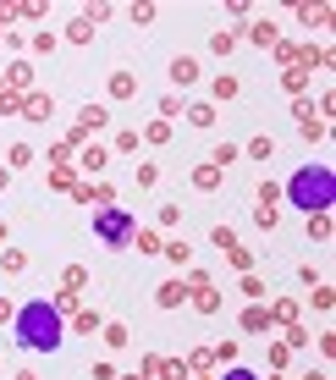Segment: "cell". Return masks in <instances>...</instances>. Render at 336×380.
<instances>
[{"instance_id":"cell-33","label":"cell","mask_w":336,"mask_h":380,"mask_svg":"<svg viewBox=\"0 0 336 380\" xmlns=\"http://www.w3.org/2000/svg\"><path fill=\"white\" fill-rule=\"evenodd\" d=\"M105 160H110V154L99 149V144H94V149H83V165H88V171H105Z\"/></svg>"},{"instance_id":"cell-39","label":"cell","mask_w":336,"mask_h":380,"mask_svg":"<svg viewBox=\"0 0 336 380\" xmlns=\"http://www.w3.org/2000/svg\"><path fill=\"white\" fill-rule=\"evenodd\" d=\"M160 116H166V122H171V116H182V99H176V94H166V99H160Z\"/></svg>"},{"instance_id":"cell-43","label":"cell","mask_w":336,"mask_h":380,"mask_svg":"<svg viewBox=\"0 0 336 380\" xmlns=\"http://www.w3.org/2000/svg\"><path fill=\"white\" fill-rule=\"evenodd\" d=\"M0 39H6V28H0Z\"/></svg>"},{"instance_id":"cell-16","label":"cell","mask_w":336,"mask_h":380,"mask_svg":"<svg viewBox=\"0 0 336 380\" xmlns=\"http://www.w3.org/2000/svg\"><path fill=\"white\" fill-rule=\"evenodd\" d=\"M210 50H215V56H232V50H237V33H232V28H215V33H210Z\"/></svg>"},{"instance_id":"cell-12","label":"cell","mask_w":336,"mask_h":380,"mask_svg":"<svg viewBox=\"0 0 336 380\" xmlns=\"http://www.w3.org/2000/svg\"><path fill=\"white\" fill-rule=\"evenodd\" d=\"M127 248H138V254H160V248H166V242H160V231L138 226V231H133V242H127Z\"/></svg>"},{"instance_id":"cell-15","label":"cell","mask_w":336,"mask_h":380,"mask_svg":"<svg viewBox=\"0 0 336 380\" xmlns=\"http://www.w3.org/2000/svg\"><path fill=\"white\" fill-rule=\"evenodd\" d=\"M243 331H253V336H259V331H270V308H264V304H253L249 314H243Z\"/></svg>"},{"instance_id":"cell-18","label":"cell","mask_w":336,"mask_h":380,"mask_svg":"<svg viewBox=\"0 0 336 380\" xmlns=\"http://www.w3.org/2000/svg\"><path fill=\"white\" fill-rule=\"evenodd\" d=\"M249 154H253V160H270V154H276V138H270V133H253V138H249Z\"/></svg>"},{"instance_id":"cell-6","label":"cell","mask_w":336,"mask_h":380,"mask_svg":"<svg viewBox=\"0 0 336 380\" xmlns=\"http://www.w3.org/2000/svg\"><path fill=\"white\" fill-rule=\"evenodd\" d=\"M171 83H176V88H193V83H199V61H193V56H176V61H171Z\"/></svg>"},{"instance_id":"cell-29","label":"cell","mask_w":336,"mask_h":380,"mask_svg":"<svg viewBox=\"0 0 336 380\" xmlns=\"http://www.w3.org/2000/svg\"><path fill=\"white\" fill-rule=\"evenodd\" d=\"M253 44L270 50V44H276V22H253Z\"/></svg>"},{"instance_id":"cell-7","label":"cell","mask_w":336,"mask_h":380,"mask_svg":"<svg viewBox=\"0 0 336 380\" xmlns=\"http://www.w3.org/2000/svg\"><path fill=\"white\" fill-rule=\"evenodd\" d=\"M105 122H110V110H105V105H83V110H78V133H99Z\"/></svg>"},{"instance_id":"cell-40","label":"cell","mask_w":336,"mask_h":380,"mask_svg":"<svg viewBox=\"0 0 336 380\" xmlns=\"http://www.w3.org/2000/svg\"><path fill=\"white\" fill-rule=\"evenodd\" d=\"M221 380H259V375H253V370H243V364H232V370H226Z\"/></svg>"},{"instance_id":"cell-22","label":"cell","mask_w":336,"mask_h":380,"mask_svg":"<svg viewBox=\"0 0 336 380\" xmlns=\"http://www.w3.org/2000/svg\"><path fill=\"white\" fill-rule=\"evenodd\" d=\"M99 336H105V347H127V342H133L127 325H99Z\"/></svg>"},{"instance_id":"cell-24","label":"cell","mask_w":336,"mask_h":380,"mask_svg":"<svg viewBox=\"0 0 336 380\" xmlns=\"http://www.w3.org/2000/svg\"><path fill=\"white\" fill-rule=\"evenodd\" d=\"M309 237H320V242L331 237V210H320V215H309Z\"/></svg>"},{"instance_id":"cell-42","label":"cell","mask_w":336,"mask_h":380,"mask_svg":"<svg viewBox=\"0 0 336 380\" xmlns=\"http://www.w3.org/2000/svg\"><path fill=\"white\" fill-rule=\"evenodd\" d=\"M17 380H39V375H33V370H17Z\"/></svg>"},{"instance_id":"cell-4","label":"cell","mask_w":336,"mask_h":380,"mask_svg":"<svg viewBox=\"0 0 336 380\" xmlns=\"http://www.w3.org/2000/svg\"><path fill=\"white\" fill-rule=\"evenodd\" d=\"M6 94H17V99L33 94V67H28V61H11V67H6Z\"/></svg>"},{"instance_id":"cell-28","label":"cell","mask_w":336,"mask_h":380,"mask_svg":"<svg viewBox=\"0 0 336 380\" xmlns=\"http://www.w3.org/2000/svg\"><path fill=\"white\" fill-rule=\"evenodd\" d=\"M72 325H78V331H83V336H94V331H99V325H105V320H99V308H83V314H78V320H72Z\"/></svg>"},{"instance_id":"cell-13","label":"cell","mask_w":336,"mask_h":380,"mask_svg":"<svg viewBox=\"0 0 336 380\" xmlns=\"http://www.w3.org/2000/svg\"><path fill=\"white\" fill-rule=\"evenodd\" d=\"M138 94V77L133 72H110V99H133Z\"/></svg>"},{"instance_id":"cell-30","label":"cell","mask_w":336,"mask_h":380,"mask_svg":"<svg viewBox=\"0 0 336 380\" xmlns=\"http://www.w3.org/2000/svg\"><path fill=\"white\" fill-rule=\"evenodd\" d=\"M237 94H243L237 77H215V99H237Z\"/></svg>"},{"instance_id":"cell-20","label":"cell","mask_w":336,"mask_h":380,"mask_svg":"<svg viewBox=\"0 0 336 380\" xmlns=\"http://www.w3.org/2000/svg\"><path fill=\"white\" fill-rule=\"evenodd\" d=\"M210 242H215L221 254H232V248H243V242H237V231H232V226H215V231H210Z\"/></svg>"},{"instance_id":"cell-5","label":"cell","mask_w":336,"mask_h":380,"mask_svg":"<svg viewBox=\"0 0 336 380\" xmlns=\"http://www.w3.org/2000/svg\"><path fill=\"white\" fill-rule=\"evenodd\" d=\"M22 122H50V94H22Z\"/></svg>"},{"instance_id":"cell-11","label":"cell","mask_w":336,"mask_h":380,"mask_svg":"<svg viewBox=\"0 0 336 380\" xmlns=\"http://www.w3.org/2000/svg\"><path fill=\"white\" fill-rule=\"evenodd\" d=\"M298 116H303V122H298V127H303V138H320V133H326V122L314 116V105H309V99H298Z\"/></svg>"},{"instance_id":"cell-32","label":"cell","mask_w":336,"mask_h":380,"mask_svg":"<svg viewBox=\"0 0 336 380\" xmlns=\"http://www.w3.org/2000/svg\"><path fill=\"white\" fill-rule=\"evenodd\" d=\"M253 221H259L264 231H276V221H281V210H270V204H259V210H253Z\"/></svg>"},{"instance_id":"cell-36","label":"cell","mask_w":336,"mask_h":380,"mask_svg":"<svg viewBox=\"0 0 336 380\" xmlns=\"http://www.w3.org/2000/svg\"><path fill=\"white\" fill-rule=\"evenodd\" d=\"M155 182H160V171H155V165L144 160V165H138V188H155Z\"/></svg>"},{"instance_id":"cell-8","label":"cell","mask_w":336,"mask_h":380,"mask_svg":"<svg viewBox=\"0 0 336 380\" xmlns=\"http://www.w3.org/2000/svg\"><path fill=\"white\" fill-rule=\"evenodd\" d=\"M187 304L199 308V314H215V308H221V292L204 281V287H193V292H187Z\"/></svg>"},{"instance_id":"cell-38","label":"cell","mask_w":336,"mask_h":380,"mask_svg":"<svg viewBox=\"0 0 336 380\" xmlns=\"http://www.w3.org/2000/svg\"><path fill=\"white\" fill-rule=\"evenodd\" d=\"M243 292H249L253 304H259V298H264V281H259V276H243Z\"/></svg>"},{"instance_id":"cell-19","label":"cell","mask_w":336,"mask_h":380,"mask_svg":"<svg viewBox=\"0 0 336 380\" xmlns=\"http://www.w3.org/2000/svg\"><path fill=\"white\" fill-rule=\"evenodd\" d=\"M0 270H6V276L28 270V254H22V248H6V254H0Z\"/></svg>"},{"instance_id":"cell-31","label":"cell","mask_w":336,"mask_h":380,"mask_svg":"<svg viewBox=\"0 0 336 380\" xmlns=\"http://www.w3.org/2000/svg\"><path fill=\"white\" fill-rule=\"evenodd\" d=\"M259 204H270V210H281V188H276V182H259Z\"/></svg>"},{"instance_id":"cell-9","label":"cell","mask_w":336,"mask_h":380,"mask_svg":"<svg viewBox=\"0 0 336 380\" xmlns=\"http://www.w3.org/2000/svg\"><path fill=\"white\" fill-rule=\"evenodd\" d=\"M155 304H160V308L187 304V287H182V281H160V287H155Z\"/></svg>"},{"instance_id":"cell-1","label":"cell","mask_w":336,"mask_h":380,"mask_svg":"<svg viewBox=\"0 0 336 380\" xmlns=\"http://www.w3.org/2000/svg\"><path fill=\"white\" fill-rule=\"evenodd\" d=\"M11 331H17V342L28 347V353H56L61 347V314L50 308V298H33V304L17 308V320H11Z\"/></svg>"},{"instance_id":"cell-21","label":"cell","mask_w":336,"mask_h":380,"mask_svg":"<svg viewBox=\"0 0 336 380\" xmlns=\"http://www.w3.org/2000/svg\"><path fill=\"white\" fill-rule=\"evenodd\" d=\"M6 165H11V171H22V165H33V149H28V144H11V149H6Z\"/></svg>"},{"instance_id":"cell-35","label":"cell","mask_w":336,"mask_h":380,"mask_svg":"<svg viewBox=\"0 0 336 380\" xmlns=\"http://www.w3.org/2000/svg\"><path fill=\"white\" fill-rule=\"evenodd\" d=\"M144 138H149V144H166V138H171V122H149V133H144Z\"/></svg>"},{"instance_id":"cell-27","label":"cell","mask_w":336,"mask_h":380,"mask_svg":"<svg viewBox=\"0 0 336 380\" xmlns=\"http://www.w3.org/2000/svg\"><path fill=\"white\" fill-rule=\"evenodd\" d=\"M270 320H281V325H292V320H298V304H292V298H281V304H270Z\"/></svg>"},{"instance_id":"cell-2","label":"cell","mask_w":336,"mask_h":380,"mask_svg":"<svg viewBox=\"0 0 336 380\" xmlns=\"http://www.w3.org/2000/svg\"><path fill=\"white\" fill-rule=\"evenodd\" d=\"M281 199H287V204H298L303 215H320V210H331V204H336V171L326 165V160H314V165L292 171V182L281 188Z\"/></svg>"},{"instance_id":"cell-14","label":"cell","mask_w":336,"mask_h":380,"mask_svg":"<svg viewBox=\"0 0 336 380\" xmlns=\"http://www.w3.org/2000/svg\"><path fill=\"white\" fill-rule=\"evenodd\" d=\"M182 116H187L193 127H215V105H210V99H199V105H187Z\"/></svg>"},{"instance_id":"cell-10","label":"cell","mask_w":336,"mask_h":380,"mask_svg":"<svg viewBox=\"0 0 336 380\" xmlns=\"http://www.w3.org/2000/svg\"><path fill=\"white\" fill-rule=\"evenodd\" d=\"M144 375L149 380H182V364H171V358H144Z\"/></svg>"},{"instance_id":"cell-37","label":"cell","mask_w":336,"mask_h":380,"mask_svg":"<svg viewBox=\"0 0 336 380\" xmlns=\"http://www.w3.org/2000/svg\"><path fill=\"white\" fill-rule=\"evenodd\" d=\"M138 149V133H116V154H133Z\"/></svg>"},{"instance_id":"cell-34","label":"cell","mask_w":336,"mask_h":380,"mask_svg":"<svg viewBox=\"0 0 336 380\" xmlns=\"http://www.w3.org/2000/svg\"><path fill=\"white\" fill-rule=\"evenodd\" d=\"M0 116H22V99H17V94H6V88H0Z\"/></svg>"},{"instance_id":"cell-26","label":"cell","mask_w":336,"mask_h":380,"mask_svg":"<svg viewBox=\"0 0 336 380\" xmlns=\"http://www.w3.org/2000/svg\"><path fill=\"white\" fill-rule=\"evenodd\" d=\"M237 144H215V154H210V165H221V171H226V165H232V160H237Z\"/></svg>"},{"instance_id":"cell-3","label":"cell","mask_w":336,"mask_h":380,"mask_svg":"<svg viewBox=\"0 0 336 380\" xmlns=\"http://www.w3.org/2000/svg\"><path fill=\"white\" fill-rule=\"evenodd\" d=\"M133 231H138V221H133L121 204H105V210H94V237H99L105 248H127V242H133Z\"/></svg>"},{"instance_id":"cell-23","label":"cell","mask_w":336,"mask_h":380,"mask_svg":"<svg viewBox=\"0 0 336 380\" xmlns=\"http://www.w3.org/2000/svg\"><path fill=\"white\" fill-rule=\"evenodd\" d=\"M160 254H166L171 265H187V259H193V248H187V242H182V237H176V242H166V248H160Z\"/></svg>"},{"instance_id":"cell-17","label":"cell","mask_w":336,"mask_h":380,"mask_svg":"<svg viewBox=\"0 0 336 380\" xmlns=\"http://www.w3.org/2000/svg\"><path fill=\"white\" fill-rule=\"evenodd\" d=\"M193 188H204V193H210V188H221V165H210V160H204V165L193 171Z\"/></svg>"},{"instance_id":"cell-25","label":"cell","mask_w":336,"mask_h":380,"mask_svg":"<svg viewBox=\"0 0 336 380\" xmlns=\"http://www.w3.org/2000/svg\"><path fill=\"white\" fill-rule=\"evenodd\" d=\"M67 39H72V44H88V39H94V22H88V17H78V22L67 28Z\"/></svg>"},{"instance_id":"cell-41","label":"cell","mask_w":336,"mask_h":380,"mask_svg":"<svg viewBox=\"0 0 336 380\" xmlns=\"http://www.w3.org/2000/svg\"><path fill=\"white\" fill-rule=\"evenodd\" d=\"M17 320V308H11V298H0V325H11Z\"/></svg>"}]
</instances>
